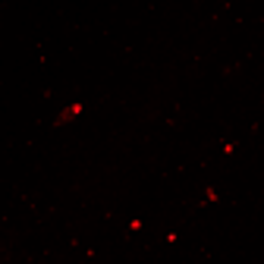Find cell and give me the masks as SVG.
Instances as JSON below:
<instances>
[{
    "instance_id": "obj_1",
    "label": "cell",
    "mask_w": 264,
    "mask_h": 264,
    "mask_svg": "<svg viewBox=\"0 0 264 264\" xmlns=\"http://www.w3.org/2000/svg\"><path fill=\"white\" fill-rule=\"evenodd\" d=\"M79 110H82V104H72V107H66V110H63V114H60V116H57V126H63V123H69V120H72V116H76V114H79Z\"/></svg>"
}]
</instances>
